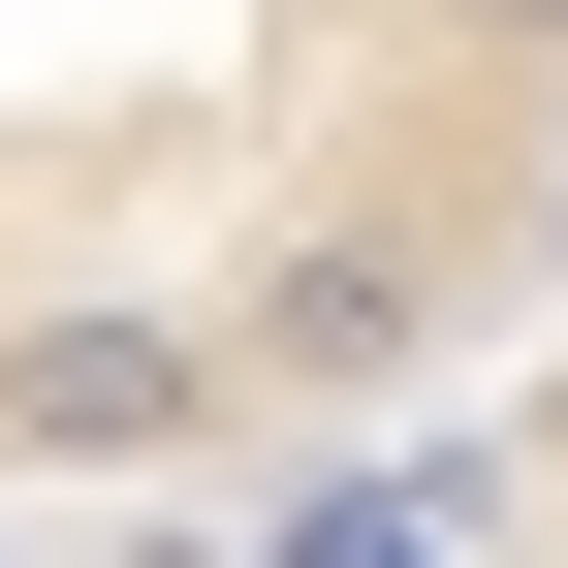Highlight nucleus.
Instances as JSON below:
<instances>
[{
  "label": "nucleus",
  "instance_id": "f257e3e1",
  "mask_svg": "<svg viewBox=\"0 0 568 568\" xmlns=\"http://www.w3.org/2000/svg\"><path fill=\"white\" fill-rule=\"evenodd\" d=\"M568 379V0H0V568H443Z\"/></svg>",
  "mask_w": 568,
  "mask_h": 568
},
{
  "label": "nucleus",
  "instance_id": "f03ea898",
  "mask_svg": "<svg viewBox=\"0 0 568 568\" xmlns=\"http://www.w3.org/2000/svg\"><path fill=\"white\" fill-rule=\"evenodd\" d=\"M443 568H568V379H537V443L474 474V537H443Z\"/></svg>",
  "mask_w": 568,
  "mask_h": 568
}]
</instances>
